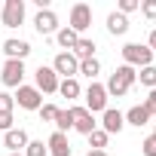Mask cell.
<instances>
[{
    "label": "cell",
    "instance_id": "cell-1",
    "mask_svg": "<svg viewBox=\"0 0 156 156\" xmlns=\"http://www.w3.org/2000/svg\"><path fill=\"white\" fill-rule=\"evenodd\" d=\"M135 83H138V70L129 67V64H119L110 73V80L104 83V92H107V98H126Z\"/></svg>",
    "mask_w": 156,
    "mask_h": 156
},
{
    "label": "cell",
    "instance_id": "cell-2",
    "mask_svg": "<svg viewBox=\"0 0 156 156\" xmlns=\"http://www.w3.org/2000/svg\"><path fill=\"white\" fill-rule=\"evenodd\" d=\"M122 64L141 70V67H150L153 64V52L147 49V43H126L122 46Z\"/></svg>",
    "mask_w": 156,
    "mask_h": 156
},
{
    "label": "cell",
    "instance_id": "cell-3",
    "mask_svg": "<svg viewBox=\"0 0 156 156\" xmlns=\"http://www.w3.org/2000/svg\"><path fill=\"white\" fill-rule=\"evenodd\" d=\"M0 80H3L6 89H19V86H25V61L6 58V61H3V70H0Z\"/></svg>",
    "mask_w": 156,
    "mask_h": 156
},
{
    "label": "cell",
    "instance_id": "cell-4",
    "mask_svg": "<svg viewBox=\"0 0 156 156\" xmlns=\"http://www.w3.org/2000/svg\"><path fill=\"white\" fill-rule=\"evenodd\" d=\"M67 28L83 37V34L92 28V6H89V3H73V6H70V22H67Z\"/></svg>",
    "mask_w": 156,
    "mask_h": 156
},
{
    "label": "cell",
    "instance_id": "cell-5",
    "mask_svg": "<svg viewBox=\"0 0 156 156\" xmlns=\"http://www.w3.org/2000/svg\"><path fill=\"white\" fill-rule=\"evenodd\" d=\"M58 73L52 70V67H46V64H40L37 67V73H34V89L40 92V95H55L58 92Z\"/></svg>",
    "mask_w": 156,
    "mask_h": 156
},
{
    "label": "cell",
    "instance_id": "cell-6",
    "mask_svg": "<svg viewBox=\"0 0 156 156\" xmlns=\"http://www.w3.org/2000/svg\"><path fill=\"white\" fill-rule=\"evenodd\" d=\"M83 95H86V104H83V107H86L92 116L107 110V92H104V86H101V83H89V89H86Z\"/></svg>",
    "mask_w": 156,
    "mask_h": 156
},
{
    "label": "cell",
    "instance_id": "cell-7",
    "mask_svg": "<svg viewBox=\"0 0 156 156\" xmlns=\"http://www.w3.org/2000/svg\"><path fill=\"white\" fill-rule=\"evenodd\" d=\"M49 67L58 73V80H70V76L80 73V61L73 58V52H58V55H55V61H52Z\"/></svg>",
    "mask_w": 156,
    "mask_h": 156
},
{
    "label": "cell",
    "instance_id": "cell-8",
    "mask_svg": "<svg viewBox=\"0 0 156 156\" xmlns=\"http://www.w3.org/2000/svg\"><path fill=\"white\" fill-rule=\"evenodd\" d=\"M0 22H3V28H19V25H25V0H6V3H3V12H0Z\"/></svg>",
    "mask_w": 156,
    "mask_h": 156
},
{
    "label": "cell",
    "instance_id": "cell-9",
    "mask_svg": "<svg viewBox=\"0 0 156 156\" xmlns=\"http://www.w3.org/2000/svg\"><path fill=\"white\" fill-rule=\"evenodd\" d=\"M34 28H37V34L40 37H52V34H58V16L52 12V9H37V16H34Z\"/></svg>",
    "mask_w": 156,
    "mask_h": 156
},
{
    "label": "cell",
    "instance_id": "cell-10",
    "mask_svg": "<svg viewBox=\"0 0 156 156\" xmlns=\"http://www.w3.org/2000/svg\"><path fill=\"white\" fill-rule=\"evenodd\" d=\"M12 98H16V104H19L22 110H40V107H43V95H40L34 86H19Z\"/></svg>",
    "mask_w": 156,
    "mask_h": 156
},
{
    "label": "cell",
    "instance_id": "cell-11",
    "mask_svg": "<svg viewBox=\"0 0 156 156\" xmlns=\"http://www.w3.org/2000/svg\"><path fill=\"white\" fill-rule=\"evenodd\" d=\"M70 113H73V129L76 132H80V135H92L95 129H98V122H95V116L86 110V107H80V104H76V107H70Z\"/></svg>",
    "mask_w": 156,
    "mask_h": 156
},
{
    "label": "cell",
    "instance_id": "cell-12",
    "mask_svg": "<svg viewBox=\"0 0 156 156\" xmlns=\"http://www.w3.org/2000/svg\"><path fill=\"white\" fill-rule=\"evenodd\" d=\"M3 55L6 58H16V61H25L31 55V43L22 40V37H9V40H3Z\"/></svg>",
    "mask_w": 156,
    "mask_h": 156
},
{
    "label": "cell",
    "instance_id": "cell-13",
    "mask_svg": "<svg viewBox=\"0 0 156 156\" xmlns=\"http://www.w3.org/2000/svg\"><path fill=\"white\" fill-rule=\"evenodd\" d=\"M122 129H126V116H122L119 110L107 107V110L101 113V132H107V135H119Z\"/></svg>",
    "mask_w": 156,
    "mask_h": 156
},
{
    "label": "cell",
    "instance_id": "cell-14",
    "mask_svg": "<svg viewBox=\"0 0 156 156\" xmlns=\"http://www.w3.org/2000/svg\"><path fill=\"white\" fill-rule=\"evenodd\" d=\"M28 132L25 129H9V132H3V147L9 150V153H25V147H28Z\"/></svg>",
    "mask_w": 156,
    "mask_h": 156
},
{
    "label": "cell",
    "instance_id": "cell-15",
    "mask_svg": "<svg viewBox=\"0 0 156 156\" xmlns=\"http://www.w3.org/2000/svg\"><path fill=\"white\" fill-rule=\"evenodd\" d=\"M46 150H49V156H70V141H67V135H61V132H52L49 135V141H46Z\"/></svg>",
    "mask_w": 156,
    "mask_h": 156
},
{
    "label": "cell",
    "instance_id": "cell-16",
    "mask_svg": "<svg viewBox=\"0 0 156 156\" xmlns=\"http://www.w3.org/2000/svg\"><path fill=\"white\" fill-rule=\"evenodd\" d=\"M122 116H126V126H135V129H141V126H147V122L153 119V116L147 113V107H144V104H135V107H129Z\"/></svg>",
    "mask_w": 156,
    "mask_h": 156
},
{
    "label": "cell",
    "instance_id": "cell-17",
    "mask_svg": "<svg viewBox=\"0 0 156 156\" xmlns=\"http://www.w3.org/2000/svg\"><path fill=\"white\" fill-rule=\"evenodd\" d=\"M129 31V16H122V12H110L107 16V34H113V37H122Z\"/></svg>",
    "mask_w": 156,
    "mask_h": 156
},
{
    "label": "cell",
    "instance_id": "cell-18",
    "mask_svg": "<svg viewBox=\"0 0 156 156\" xmlns=\"http://www.w3.org/2000/svg\"><path fill=\"white\" fill-rule=\"evenodd\" d=\"M76 61H86V58H95V40L92 37H80L76 40V46L70 49Z\"/></svg>",
    "mask_w": 156,
    "mask_h": 156
},
{
    "label": "cell",
    "instance_id": "cell-19",
    "mask_svg": "<svg viewBox=\"0 0 156 156\" xmlns=\"http://www.w3.org/2000/svg\"><path fill=\"white\" fill-rule=\"evenodd\" d=\"M58 95H61V98H67V101L80 98V95H83L80 80H76V76H70V80H61V83H58Z\"/></svg>",
    "mask_w": 156,
    "mask_h": 156
},
{
    "label": "cell",
    "instance_id": "cell-20",
    "mask_svg": "<svg viewBox=\"0 0 156 156\" xmlns=\"http://www.w3.org/2000/svg\"><path fill=\"white\" fill-rule=\"evenodd\" d=\"M76 40H80V34H76V31H70L67 25H64V28H58V34H55V43H58L64 52H70V49L76 46Z\"/></svg>",
    "mask_w": 156,
    "mask_h": 156
},
{
    "label": "cell",
    "instance_id": "cell-21",
    "mask_svg": "<svg viewBox=\"0 0 156 156\" xmlns=\"http://www.w3.org/2000/svg\"><path fill=\"white\" fill-rule=\"evenodd\" d=\"M55 132H61V135H67L70 129H73V113H70V107H58V113H55Z\"/></svg>",
    "mask_w": 156,
    "mask_h": 156
},
{
    "label": "cell",
    "instance_id": "cell-22",
    "mask_svg": "<svg viewBox=\"0 0 156 156\" xmlns=\"http://www.w3.org/2000/svg\"><path fill=\"white\" fill-rule=\"evenodd\" d=\"M138 83H141V86H147V89H156V64H150V67H141V70H138Z\"/></svg>",
    "mask_w": 156,
    "mask_h": 156
},
{
    "label": "cell",
    "instance_id": "cell-23",
    "mask_svg": "<svg viewBox=\"0 0 156 156\" xmlns=\"http://www.w3.org/2000/svg\"><path fill=\"white\" fill-rule=\"evenodd\" d=\"M98 70H101V61H98V58H86V61H80V73H83V76H89L92 83H95Z\"/></svg>",
    "mask_w": 156,
    "mask_h": 156
},
{
    "label": "cell",
    "instance_id": "cell-24",
    "mask_svg": "<svg viewBox=\"0 0 156 156\" xmlns=\"http://www.w3.org/2000/svg\"><path fill=\"white\" fill-rule=\"evenodd\" d=\"M107 141H110V135H107V132H101V129H95V132L89 135V150H104V147H107Z\"/></svg>",
    "mask_w": 156,
    "mask_h": 156
},
{
    "label": "cell",
    "instance_id": "cell-25",
    "mask_svg": "<svg viewBox=\"0 0 156 156\" xmlns=\"http://www.w3.org/2000/svg\"><path fill=\"white\" fill-rule=\"evenodd\" d=\"M25 156H49V150H46V144H43V141H28Z\"/></svg>",
    "mask_w": 156,
    "mask_h": 156
},
{
    "label": "cell",
    "instance_id": "cell-26",
    "mask_svg": "<svg viewBox=\"0 0 156 156\" xmlns=\"http://www.w3.org/2000/svg\"><path fill=\"white\" fill-rule=\"evenodd\" d=\"M37 113H40V119H43V122H55V113H58V107H55V104H43Z\"/></svg>",
    "mask_w": 156,
    "mask_h": 156
},
{
    "label": "cell",
    "instance_id": "cell-27",
    "mask_svg": "<svg viewBox=\"0 0 156 156\" xmlns=\"http://www.w3.org/2000/svg\"><path fill=\"white\" fill-rule=\"evenodd\" d=\"M135 9H141V0H119V6H116V12H122V16H129Z\"/></svg>",
    "mask_w": 156,
    "mask_h": 156
},
{
    "label": "cell",
    "instance_id": "cell-28",
    "mask_svg": "<svg viewBox=\"0 0 156 156\" xmlns=\"http://www.w3.org/2000/svg\"><path fill=\"white\" fill-rule=\"evenodd\" d=\"M12 107H16V98L9 92H0V113H12Z\"/></svg>",
    "mask_w": 156,
    "mask_h": 156
},
{
    "label": "cell",
    "instance_id": "cell-29",
    "mask_svg": "<svg viewBox=\"0 0 156 156\" xmlns=\"http://www.w3.org/2000/svg\"><path fill=\"white\" fill-rule=\"evenodd\" d=\"M141 12H144V19L156 22V0H141Z\"/></svg>",
    "mask_w": 156,
    "mask_h": 156
},
{
    "label": "cell",
    "instance_id": "cell-30",
    "mask_svg": "<svg viewBox=\"0 0 156 156\" xmlns=\"http://www.w3.org/2000/svg\"><path fill=\"white\" fill-rule=\"evenodd\" d=\"M141 153H144V156H156V138H153V135H147V138H144Z\"/></svg>",
    "mask_w": 156,
    "mask_h": 156
},
{
    "label": "cell",
    "instance_id": "cell-31",
    "mask_svg": "<svg viewBox=\"0 0 156 156\" xmlns=\"http://www.w3.org/2000/svg\"><path fill=\"white\" fill-rule=\"evenodd\" d=\"M144 107H147L150 116H156V89H150V95L144 98Z\"/></svg>",
    "mask_w": 156,
    "mask_h": 156
},
{
    "label": "cell",
    "instance_id": "cell-32",
    "mask_svg": "<svg viewBox=\"0 0 156 156\" xmlns=\"http://www.w3.org/2000/svg\"><path fill=\"white\" fill-rule=\"evenodd\" d=\"M12 122H16V119H12V113H0V132H9V129H16Z\"/></svg>",
    "mask_w": 156,
    "mask_h": 156
},
{
    "label": "cell",
    "instance_id": "cell-33",
    "mask_svg": "<svg viewBox=\"0 0 156 156\" xmlns=\"http://www.w3.org/2000/svg\"><path fill=\"white\" fill-rule=\"evenodd\" d=\"M147 49L156 55V28H153V31H150V37H147Z\"/></svg>",
    "mask_w": 156,
    "mask_h": 156
},
{
    "label": "cell",
    "instance_id": "cell-34",
    "mask_svg": "<svg viewBox=\"0 0 156 156\" xmlns=\"http://www.w3.org/2000/svg\"><path fill=\"white\" fill-rule=\"evenodd\" d=\"M86 156H107V150H89Z\"/></svg>",
    "mask_w": 156,
    "mask_h": 156
},
{
    "label": "cell",
    "instance_id": "cell-35",
    "mask_svg": "<svg viewBox=\"0 0 156 156\" xmlns=\"http://www.w3.org/2000/svg\"><path fill=\"white\" fill-rule=\"evenodd\" d=\"M6 156H25V153H6Z\"/></svg>",
    "mask_w": 156,
    "mask_h": 156
},
{
    "label": "cell",
    "instance_id": "cell-36",
    "mask_svg": "<svg viewBox=\"0 0 156 156\" xmlns=\"http://www.w3.org/2000/svg\"><path fill=\"white\" fill-rule=\"evenodd\" d=\"M153 138H156V129H153Z\"/></svg>",
    "mask_w": 156,
    "mask_h": 156
}]
</instances>
